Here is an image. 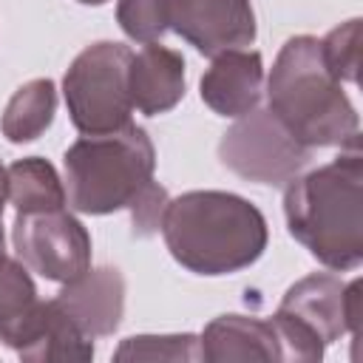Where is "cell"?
Listing matches in <instances>:
<instances>
[{
    "label": "cell",
    "mask_w": 363,
    "mask_h": 363,
    "mask_svg": "<svg viewBox=\"0 0 363 363\" xmlns=\"http://www.w3.org/2000/svg\"><path fill=\"white\" fill-rule=\"evenodd\" d=\"M218 159L241 179L258 184H286L306 167L309 147L292 139L269 108H252L221 136Z\"/></svg>",
    "instance_id": "obj_6"
},
{
    "label": "cell",
    "mask_w": 363,
    "mask_h": 363,
    "mask_svg": "<svg viewBox=\"0 0 363 363\" xmlns=\"http://www.w3.org/2000/svg\"><path fill=\"white\" fill-rule=\"evenodd\" d=\"M133 51L122 43H94L79 51L65 71L62 94L79 133H111L130 122L128 68Z\"/></svg>",
    "instance_id": "obj_5"
},
{
    "label": "cell",
    "mask_w": 363,
    "mask_h": 363,
    "mask_svg": "<svg viewBox=\"0 0 363 363\" xmlns=\"http://www.w3.org/2000/svg\"><path fill=\"white\" fill-rule=\"evenodd\" d=\"M54 301L91 340L108 337L122 323L125 278L116 267H99V269L88 267L79 278L62 284Z\"/></svg>",
    "instance_id": "obj_10"
},
{
    "label": "cell",
    "mask_w": 363,
    "mask_h": 363,
    "mask_svg": "<svg viewBox=\"0 0 363 363\" xmlns=\"http://www.w3.org/2000/svg\"><path fill=\"white\" fill-rule=\"evenodd\" d=\"M272 116L303 147H360V119L320 60V40L289 37L267 79Z\"/></svg>",
    "instance_id": "obj_3"
},
{
    "label": "cell",
    "mask_w": 363,
    "mask_h": 363,
    "mask_svg": "<svg viewBox=\"0 0 363 363\" xmlns=\"http://www.w3.org/2000/svg\"><path fill=\"white\" fill-rule=\"evenodd\" d=\"M37 306L40 298L34 281L26 272V264L0 252V340L6 346H20Z\"/></svg>",
    "instance_id": "obj_16"
},
{
    "label": "cell",
    "mask_w": 363,
    "mask_h": 363,
    "mask_svg": "<svg viewBox=\"0 0 363 363\" xmlns=\"http://www.w3.org/2000/svg\"><path fill=\"white\" fill-rule=\"evenodd\" d=\"M65 201L91 216L128 207L153 182L156 150L145 128L128 122L111 133L77 139L65 156Z\"/></svg>",
    "instance_id": "obj_4"
},
{
    "label": "cell",
    "mask_w": 363,
    "mask_h": 363,
    "mask_svg": "<svg viewBox=\"0 0 363 363\" xmlns=\"http://www.w3.org/2000/svg\"><path fill=\"white\" fill-rule=\"evenodd\" d=\"M320 60L337 82H357L360 68V20L352 17L320 40Z\"/></svg>",
    "instance_id": "obj_19"
},
{
    "label": "cell",
    "mask_w": 363,
    "mask_h": 363,
    "mask_svg": "<svg viewBox=\"0 0 363 363\" xmlns=\"http://www.w3.org/2000/svg\"><path fill=\"white\" fill-rule=\"evenodd\" d=\"M128 91L133 108L145 116L167 113L184 96V57L167 45L145 43L130 57Z\"/></svg>",
    "instance_id": "obj_12"
},
{
    "label": "cell",
    "mask_w": 363,
    "mask_h": 363,
    "mask_svg": "<svg viewBox=\"0 0 363 363\" xmlns=\"http://www.w3.org/2000/svg\"><path fill=\"white\" fill-rule=\"evenodd\" d=\"M6 176H9V201L14 204L17 213L65 207V184L45 159L40 156L20 159L6 170Z\"/></svg>",
    "instance_id": "obj_17"
},
{
    "label": "cell",
    "mask_w": 363,
    "mask_h": 363,
    "mask_svg": "<svg viewBox=\"0 0 363 363\" xmlns=\"http://www.w3.org/2000/svg\"><path fill=\"white\" fill-rule=\"evenodd\" d=\"M54 108H57V88L51 79L37 77L28 79L26 85H20L0 119L3 136L9 142H34L54 119Z\"/></svg>",
    "instance_id": "obj_15"
},
{
    "label": "cell",
    "mask_w": 363,
    "mask_h": 363,
    "mask_svg": "<svg viewBox=\"0 0 363 363\" xmlns=\"http://www.w3.org/2000/svg\"><path fill=\"white\" fill-rule=\"evenodd\" d=\"M119 28L136 43H156L167 28V0H119Z\"/></svg>",
    "instance_id": "obj_20"
},
{
    "label": "cell",
    "mask_w": 363,
    "mask_h": 363,
    "mask_svg": "<svg viewBox=\"0 0 363 363\" xmlns=\"http://www.w3.org/2000/svg\"><path fill=\"white\" fill-rule=\"evenodd\" d=\"M113 360H201L196 335H139L122 340Z\"/></svg>",
    "instance_id": "obj_18"
},
{
    "label": "cell",
    "mask_w": 363,
    "mask_h": 363,
    "mask_svg": "<svg viewBox=\"0 0 363 363\" xmlns=\"http://www.w3.org/2000/svg\"><path fill=\"white\" fill-rule=\"evenodd\" d=\"M360 201L363 156L360 147H349L335 162L286 182V227L323 267L354 269L363 261Z\"/></svg>",
    "instance_id": "obj_2"
},
{
    "label": "cell",
    "mask_w": 363,
    "mask_h": 363,
    "mask_svg": "<svg viewBox=\"0 0 363 363\" xmlns=\"http://www.w3.org/2000/svg\"><path fill=\"white\" fill-rule=\"evenodd\" d=\"M6 199H9V176H6V167L0 164V252H3V207H6Z\"/></svg>",
    "instance_id": "obj_22"
},
{
    "label": "cell",
    "mask_w": 363,
    "mask_h": 363,
    "mask_svg": "<svg viewBox=\"0 0 363 363\" xmlns=\"http://www.w3.org/2000/svg\"><path fill=\"white\" fill-rule=\"evenodd\" d=\"M278 315L295 320L323 346L346 332L360 337V281L343 284L332 272H312L292 284L278 306Z\"/></svg>",
    "instance_id": "obj_8"
},
{
    "label": "cell",
    "mask_w": 363,
    "mask_h": 363,
    "mask_svg": "<svg viewBox=\"0 0 363 363\" xmlns=\"http://www.w3.org/2000/svg\"><path fill=\"white\" fill-rule=\"evenodd\" d=\"M11 241L20 261L45 281L68 284L91 267V235L65 207L17 213Z\"/></svg>",
    "instance_id": "obj_7"
},
{
    "label": "cell",
    "mask_w": 363,
    "mask_h": 363,
    "mask_svg": "<svg viewBox=\"0 0 363 363\" xmlns=\"http://www.w3.org/2000/svg\"><path fill=\"white\" fill-rule=\"evenodd\" d=\"M201 343V360L224 363V360H284L281 340L272 318H244V315H221L207 323Z\"/></svg>",
    "instance_id": "obj_13"
},
{
    "label": "cell",
    "mask_w": 363,
    "mask_h": 363,
    "mask_svg": "<svg viewBox=\"0 0 363 363\" xmlns=\"http://www.w3.org/2000/svg\"><path fill=\"white\" fill-rule=\"evenodd\" d=\"M167 23L204 57L244 48L255 40L250 0H167Z\"/></svg>",
    "instance_id": "obj_9"
},
{
    "label": "cell",
    "mask_w": 363,
    "mask_h": 363,
    "mask_svg": "<svg viewBox=\"0 0 363 363\" xmlns=\"http://www.w3.org/2000/svg\"><path fill=\"white\" fill-rule=\"evenodd\" d=\"M264 88V65L258 51L230 48L213 57V65L201 77V99L218 116L250 113Z\"/></svg>",
    "instance_id": "obj_11"
},
{
    "label": "cell",
    "mask_w": 363,
    "mask_h": 363,
    "mask_svg": "<svg viewBox=\"0 0 363 363\" xmlns=\"http://www.w3.org/2000/svg\"><path fill=\"white\" fill-rule=\"evenodd\" d=\"M167 190L156 182H147L139 196L128 204L130 210V221H133V235L136 238H150L162 230V218H164V210H167Z\"/></svg>",
    "instance_id": "obj_21"
},
{
    "label": "cell",
    "mask_w": 363,
    "mask_h": 363,
    "mask_svg": "<svg viewBox=\"0 0 363 363\" xmlns=\"http://www.w3.org/2000/svg\"><path fill=\"white\" fill-rule=\"evenodd\" d=\"M162 235L170 255L196 275H230L267 250V218L224 190H190L167 201Z\"/></svg>",
    "instance_id": "obj_1"
},
{
    "label": "cell",
    "mask_w": 363,
    "mask_h": 363,
    "mask_svg": "<svg viewBox=\"0 0 363 363\" xmlns=\"http://www.w3.org/2000/svg\"><path fill=\"white\" fill-rule=\"evenodd\" d=\"M23 360H91L94 343L91 337L60 309V303L40 301L20 346L14 349Z\"/></svg>",
    "instance_id": "obj_14"
},
{
    "label": "cell",
    "mask_w": 363,
    "mask_h": 363,
    "mask_svg": "<svg viewBox=\"0 0 363 363\" xmlns=\"http://www.w3.org/2000/svg\"><path fill=\"white\" fill-rule=\"evenodd\" d=\"M79 3H85V6H102L105 0H79Z\"/></svg>",
    "instance_id": "obj_23"
}]
</instances>
